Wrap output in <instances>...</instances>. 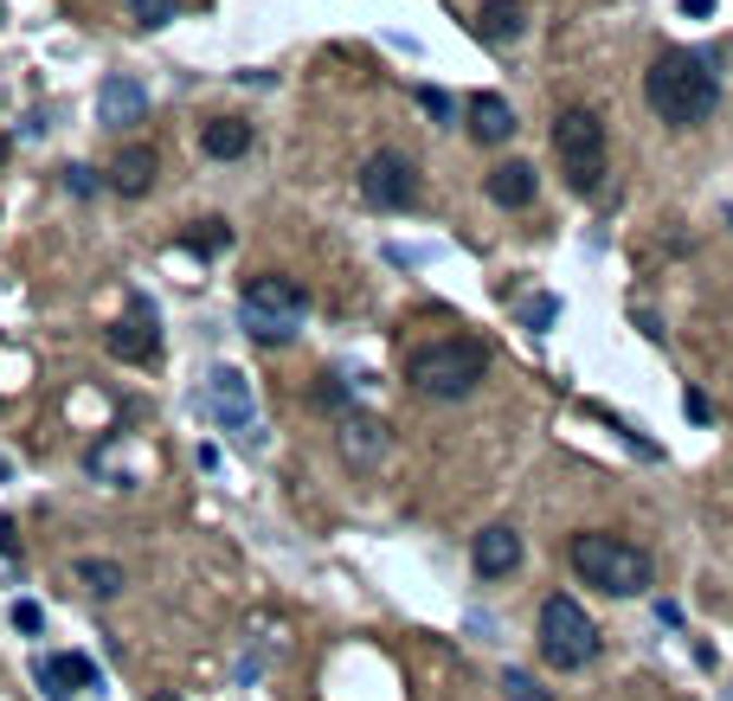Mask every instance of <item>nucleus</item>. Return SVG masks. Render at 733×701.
<instances>
[{"label": "nucleus", "mask_w": 733, "mask_h": 701, "mask_svg": "<svg viewBox=\"0 0 733 701\" xmlns=\"http://www.w3.org/2000/svg\"><path fill=\"white\" fill-rule=\"evenodd\" d=\"M0 554H20V534H13V521H0Z\"/></svg>", "instance_id": "c85d7f7f"}, {"label": "nucleus", "mask_w": 733, "mask_h": 701, "mask_svg": "<svg viewBox=\"0 0 733 701\" xmlns=\"http://www.w3.org/2000/svg\"><path fill=\"white\" fill-rule=\"evenodd\" d=\"M682 13H695V20H708V13H715V0H682Z\"/></svg>", "instance_id": "c756f323"}, {"label": "nucleus", "mask_w": 733, "mask_h": 701, "mask_svg": "<svg viewBox=\"0 0 733 701\" xmlns=\"http://www.w3.org/2000/svg\"><path fill=\"white\" fill-rule=\"evenodd\" d=\"M315 406H322V413H348V380H341V373H328V380L315 386Z\"/></svg>", "instance_id": "5701e85b"}, {"label": "nucleus", "mask_w": 733, "mask_h": 701, "mask_svg": "<svg viewBox=\"0 0 733 701\" xmlns=\"http://www.w3.org/2000/svg\"><path fill=\"white\" fill-rule=\"evenodd\" d=\"M39 625H46V612H39V605H33V599H20V605H13V631H39Z\"/></svg>", "instance_id": "bb28decb"}, {"label": "nucleus", "mask_w": 733, "mask_h": 701, "mask_svg": "<svg viewBox=\"0 0 733 701\" xmlns=\"http://www.w3.org/2000/svg\"><path fill=\"white\" fill-rule=\"evenodd\" d=\"M136 7V26H167L181 13V0H129Z\"/></svg>", "instance_id": "4be33fe9"}, {"label": "nucleus", "mask_w": 733, "mask_h": 701, "mask_svg": "<svg viewBox=\"0 0 733 701\" xmlns=\"http://www.w3.org/2000/svg\"><path fill=\"white\" fill-rule=\"evenodd\" d=\"M302 322H309V296L296 290L290 278H245L238 290V329L251 335V342H264V348H284L302 335Z\"/></svg>", "instance_id": "7ed1b4c3"}, {"label": "nucleus", "mask_w": 733, "mask_h": 701, "mask_svg": "<svg viewBox=\"0 0 733 701\" xmlns=\"http://www.w3.org/2000/svg\"><path fill=\"white\" fill-rule=\"evenodd\" d=\"M483 373H489V348L470 335H438V342L406 354V380L425 399H463V393H476Z\"/></svg>", "instance_id": "f03ea898"}, {"label": "nucleus", "mask_w": 733, "mask_h": 701, "mask_svg": "<svg viewBox=\"0 0 733 701\" xmlns=\"http://www.w3.org/2000/svg\"><path fill=\"white\" fill-rule=\"evenodd\" d=\"M489 200H496V207H509V212L534 207V168H527V161H502V168H489Z\"/></svg>", "instance_id": "f3484780"}, {"label": "nucleus", "mask_w": 733, "mask_h": 701, "mask_svg": "<svg viewBox=\"0 0 733 701\" xmlns=\"http://www.w3.org/2000/svg\"><path fill=\"white\" fill-rule=\"evenodd\" d=\"M39 689L52 701H72L84 696V689H103V676H97V663L90 656H77V650H52V656H39Z\"/></svg>", "instance_id": "9b49d317"}, {"label": "nucleus", "mask_w": 733, "mask_h": 701, "mask_svg": "<svg viewBox=\"0 0 733 701\" xmlns=\"http://www.w3.org/2000/svg\"><path fill=\"white\" fill-rule=\"evenodd\" d=\"M554 155L573 181V194H598L605 187V123L592 110H560L554 123Z\"/></svg>", "instance_id": "39448f33"}, {"label": "nucleus", "mask_w": 733, "mask_h": 701, "mask_svg": "<svg viewBox=\"0 0 733 701\" xmlns=\"http://www.w3.org/2000/svg\"><path fill=\"white\" fill-rule=\"evenodd\" d=\"M142 116H148V90L129 77V71H110V77L97 84V123L129 130V123H142Z\"/></svg>", "instance_id": "f8f14e48"}, {"label": "nucleus", "mask_w": 733, "mask_h": 701, "mask_svg": "<svg viewBox=\"0 0 733 701\" xmlns=\"http://www.w3.org/2000/svg\"><path fill=\"white\" fill-rule=\"evenodd\" d=\"M103 348L116 354V360H129V367H148V360L161 354V316H154V303H148V296H129V309L110 322Z\"/></svg>", "instance_id": "1a4fd4ad"}, {"label": "nucleus", "mask_w": 733, "mask_h": 701, "mask_svg": "<svg viewBox=\"0 0 733 701\" xmlns=\"http://www.w3.org/2000/svg\"><path fill=\"white\" fill-rule=\"evenodd\" d=\"M200 413L232 431L238 444H264V431H258V399H251V380L238 373V367H213L207 373V386H200Z\"/></svg>", "instance_id": "0eeeda50"}, {"label": "nucleus", "mask_w": 733, "mask_h": 701, "mask_svg": "<svg viewBox=\"0 0 733 701\" xmlns=\"http://www.w3.org/2000/svg\"><path fill=\"white\" fill-rule=\"evenodd\" d=\"M77 579H84L97 599H116V592H123V566L116 561H77Z\"/></svg>", "instance_id": "aec40b11"}, {"label": "nucleus", "mask_w": 733, "mask_h": 701, "mask_svg": "<svg viewBox=\"0 0 733 701\" xmlns=\"http://www.w3.org/2000/svg\"><path fill=\"white\" fill-rule=\"evenodd\" d=\"M682 413H688V419H715V406H708V399H701V393H682Z\"/></svg>", "instance_id": "cd10ccee"}, {"label": "nucleus", "mask_w": 733, "mask_h": 701, "mask_svg": "<svg viewBox=\"0 0 733 701\" xmlns=\"http://www.w3.org/2000/svg\"><path fill=\"white\" fill-rule=\"evenodd\" d=\"M419 110H425V116H432V123H450V116H457V103H450V97H444V90H432V84H425V90H419Z\"/></svg>", "instance_id": "393cba45"}, {"label": "nucleus", "mask_w": 733, "mask_h": 701, "mask_svg": "<svg viewBox=\"0 0 733 701\" xmlns=\"http://www.w3.org/2000/svg\"><path fill=\"white\" fill-rule=\"evenodd\" d=\"M502 696L509 701H547V689H541L527 669H502Z\"/></svg>", "instance_id": "412c9836"}, {"label": "nucleus", "mask_w": 733, "mask_h": 701, "mask_svg": "<svg viewBox=\"0 0 733 701\" xmlns=\"http://www.w3.org/2000/svg\"><path fill=\"white\" fill-rule=\"evenodd\" d=\"M0 161H7V136H0Z\"/></svg>", "instance_id": "2f4dec72"}, {"label": "nucleus", "mask_w": 733, "mask_h": 701, "mask_svg": "<svg viewBox=\"0 0 733 701\" xmlns=\"http://www.w3.org/2000/svg\"><path fill=\"white\" fill-rule=\"evenodd\" d=\"M148 701H181V696H174V689H161V696H148Z\"/></svg>", "instance_id": "7c9ffc66"}, {"label": "nucleus", "mask_w": 733, "mask_h": 701, "mask_svg": "<svg viewBox=\"0 0 733 701\" xmlns=\"http://www.w3.org/2000/svg\"><path fill=\"white\" fill-rule=\"evenodd\" d=\"M567 561H573V573H580L586 586L611 592V599L650 592V579H657L650 554H644V548H631V541H618V534H573Z\"/></svg>", "instance_id": "20e7f679"}, {"label": "nucleus", "mask_w": 733, "mask_h": 701, "mask_svg": "<svg viewBox=\"0 0 733 701\" xmlns=\"http://www.w3.org/2000/svg\"><path fill=\"white\" fill-rule=\"evenodd\" d=\"M463 116H470V136L483 142V148H502L514 136V110H509V97H496V90H476Z\"/></svg>", "instance_id": "2eb2a0df"}, {"label": "nucleus", "mask_w": 733, "mask_h": 701, "mask_svg": "<svg viewBox=\"0 0 733 701\" xmlns=\"http://www.w3.org/2000/svg\"><path fill=\"white\" fill-rule=\"evenodd\" d=\"M200 155H213V161H238V155H251V123H238V116H213V123L200 130Z\"/></svg>", "instance_id": "a211bd4d"}, {"label": "nucleus", "mask_w": 733, "mask_h": 701, "mask_svg": "<svg viewBox=\"0 0 733 701\" xmlns=\"http://www.w3.org/2000/svg\"><path fill=\"white\" fill-rule=\"evenodd\" d=\"M470 561H476L483 579H509L514 566H521V534L502 528V521H496V528H483V534H476V548H470Z\"/></svg>", "instance_id": "4468645a"}, {"label": "nucleus", "mask_w": 733, "mask_h": 701, "mask_svg": "<svg viewBox=\"0 0 733 701\" xmlns=\"http://www.w3.org/2000/svg\"><path fill=\"white\" fill-rule=\"evenodd\" d=\"M521 26H527L521 0H483V7H476V39H483V46H514Z\"/></svg>", "instance_id": "dca6fc26"}, {"label": "nucleus", "mask_w": 733, "mask_h": 701, "mask_svg": "<svg viewBox=\"0 0 733 701\" xmlns=\"http://www.w3.org/2000/svg\"><path fill=\"white\" fill-rule=\"evenodd\" d=\"M361 200L380 207V212H406L419 200V168H412L406 155H393V148L366 155L361 161Z\"/></svg>", "instance_id": "6e6552de"}, {"label": "nucleus", "mask_w": 733, "mask_h": 701, "mask_svg": "<svg viewBox=\"0 0 733 701\" xmlns=\"http://www.w3.org/2000/svg\"><path fill=\"white\" fill-rule=\"evenodd\" d=\"M644 97L669 130H695L721 110V77L695 52H662L657 65L644 71Z\"/></svg>", "instance_id": "f257e3e1"}, {"label": "nucleus", "mask_w": 733, "mask_h": 701, "mask_svg": "<svg viewBox=\"0 0 733 701\" xmlns=\"http://www.w3.org/2000/svg\"><path fill=\"white\" fill-rule=\"evenodd\" d=\"M181 245H187V251H200V258H220L225 245H232V225H225V219H200V225H187V232H181Z\"/></svg>", "instance_id": "6ab92c4d"}, {"label": "nucleus", "mask_w": 733, "mask_h": 701, "mask_svg": "<svg viewBox=\"0 0 733 701\" xmlns=\"http://www.w3.org/2000/svg\"><path fill=\"white\" fill-rule=\"evenodd\" d=\"M541 656L554 669H586L598 656V625L586 618V605H573L567 592H554L541 605Z\"/></svg>", "instance_id": "423d86ee"}, {"label": "nucleus", "mask_w": 733, "mask_h": 701, "mask_svg": "<svg viewBox=\"0 0 733 701\" xmlns=\"http://www.w3.org/2000/svg\"><path fill=\"white\" fill-rule=\"evenodd\" d=\"M554 316H560V303H554V296H527V303H521V322H527V329H547Z\"/></svg>", "instance_id": "b1692460"}, {"label": "nucleus", "mask_w": 733, "mask_h": 701, "mask_svg": "<svg viewBox=\"0 0 733 701\" xmlns=\"http://www.w3.org/2000/svg\"><path fill=\"white\" fill-rule=\"evenodd\" d=\"M65 187H72L77 200H84V194H97V187H103V174H90V168L77 161V168H65Z\"/></svg>", "instance_id": "a878e982"}, {"label": "nucleus", "mask_w": 733, "mask_h": 701, "mask_svg": "<svg viewBox=\"0 0 733 701\" xmlns=\"http://www.w3.org/2000/svg\"><path fill=\"white\" fill-rule=\"evenodd\" d=\"M154 174H161V161H154V148L148 142H129V148H116V161H110V194H123V200H142L148 187H154Z\"/></svg>", "instance_id": "ddd939ff"}, {"label": "nucleus", "mask_w": 733, "mask_h": 701, "mask_svg": "<svg viewBox=\"0 0 733 701\" xmlns=\"http://www.w3.org/2000/svg\"><path fill=\"white\" fill-rule=\"evenodd\" d=\"M335 444H341V457L355 464V470H373L386 451H393V431H386V419H373V413H341V425H335Z\"/></svg>", "instance_id": "9d476101"}]
</instances>
